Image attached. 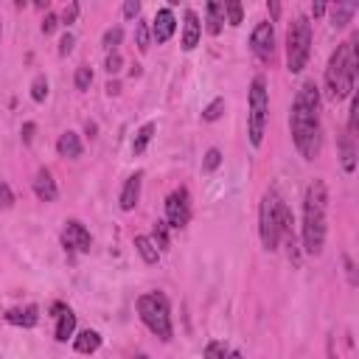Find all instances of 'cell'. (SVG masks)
<instances>
[{"label": "cell", "instance_id": "obj_9", "mask_svg": "<svg viewBox=\"0 0 359 359\" xmlns=\"http://www.w3.org/2000/svg\"><path fill=\"white\" fill-rule=\"evenodd\" d=\"M250 50L261 59V62H272V50H275V31L272 22H258L250 34Z\"/></svg>", "mask_w": 359, "mask_h": 359}, {"label": "cell", "instance_id": "obj_10", "mask_svg": "<svg viewBox=\"0 0 359 359\" xmlns=\"http://www.w3.org/2000/svg\"><path fill=\"white\" fill-rule=\"evenodd\" d=\"M62 244H65V250H73V252H90L93 238H90V230H87L81 222L70 219V222H65Z\"/></svg>", "mask_w": 359, "mask_h": 359}, {"label": "cell", "instance_id": "obj_43", "mask_svg": "<svg viewBox=\"0 0 359 359\" xmlns=\"http://www.w3.org/2000/svg\"><path fill=\"white\" fill-rule=\"evenodd\" d=\"M107 93H109V95H118V93H121V87H118L115 81H109V84H107Z\"/></svg>", "mask_w": 359, "mask_h": 359}, {"label": "cell", "instance_id": "obj_3", "mask_svg": "<svg viewBox=\"0 0 359 359\" xmlns=\"http://www.w3.org/2000/svg\"><path fill=\"white\" fill-rule=\"evenodd\" d=\"M359 34H353L351 42L337 45V50L328 59L325 67V90L331 101H342L348 95H353V81H356V70H359Z\"/></svg>", "mask_w": 359, "mask_h": 359}, {"label": "cell", "instance_id": "obj_7", "mask_svg": "<svg viewBox=\"0 0 359 359\" xmlns=\"http://www.w3.org/2000/svg\"><path fill=\"white\" fill-rule=\"evenodd\" d=\"M311 56V22L297 14L286 28V67L289 73H300Z\"/></svg>", "mask_w": 359, "mask_h": 359}, {"label": "cell", "instance_id": "obj_46", "mask_svg": "<svg viewBox=\"0 0 359 359\" xmlns=\"http://www.w3.org/2000/svg\"><path fill=\"white\" fill-rule=\"evenodd\" d=\"M132 359H149V356H146V353H135Z\"/></svg>", "mask_w": 359, "mask_h": 359}, {"label": "cell", "instance_id": "obj_27", "mask_svg": "<svg viewBox=\"0 0 359 359\" xmlns=\"http://www.w3.org/2000/svg\"><path fill=\"white\" fill-rule=\"evenodd\" d=\"M222 112H224V98H213V101L202 109V118H205L208 123H213V121H219V118H222Z\"/></svg>", "mask_w": 359, "mask_h": 359}, {"label": "cell", "instance_id": "obj_34", "mask_svg": "<svg viewBox=\"0 0 359 359\" xmlns=\"http://www.w3.org/2000/svg\"><path fill=\"white\" fill-rule=\"evenodd\" d=\"M14 205V194L8 188V182H0V210H8Z\"/></svg>", "mask_w": 359, "mask_h": 359}, {"label": "cell", "instance_id": "obj_18", "mask_svg": "<svg viewBox=\"0 0 359 359\" xmlns=\"http://www.w3.org/2000/svg\"><path fill=\"white\" fill-rule=\"evenodd\" d=\"M339 163H342V171L345 174H353L356 171V149H353V135H342L339 137Z\"/></svg>", "mask_w": 359, "mask_h": 359}, {"label": "cell", "instance_id": "obj_36", "mask_svg": "<svg viewBox=\"0 0 359 359\" xmlns=\"http://www.w3.org/2000/svg\"><path fill=\"white\" fill-rule=\"evenodd\" d=\"M121 11H123V17H126V20H135V17L140 14V0H126Z\"/></svg>", "mask_w": 359, "mask_h": 359}, {"label": "cell", "instance_id": "obj_5", "mask_svg": "<svg viewBox=\"0 0 359 359\" xmlns=\"http://www.w3.org/2000/svg\"><path fill=\"white\" fill-rule=\"evenodd\" d=\"M135 306H137V317L143 320V325H146L151 334H157V337L165 339V342L174 337L171 306H168V300H165L163 292H146V294L137 297Z\"/></svg>", "mask_w": 359, "mask_h": 359}, {"label": "cell", "instance_id": "obj_16", "mask_svg": "<svg viewBox=\"0 0 359 359\" xmlns=\"http://www.w3.org/2000/svg\"><path fill=\"white\" fill-rule=\"evenodd\" d=\"M222 25H224V3H216V0H210L208 6H205V28H208V34H222Z\"/></svg>", "mask_w": 359, "mask_h": 359}, {"label": "cell", "instance_id": "obj_2", "mask_svg": "<svg viewBox=\"0 0 359 359\" xmlns=\"http://www.w3.org/2000/svg\"><path fill=\"white\" fill-rule=\"evenodd\" d=\"M325 213H328V188L323 180H314L303 196V250L309 255H320L325 247V233H328Z\"/></svg>", "mask_w": 359, "mask_h": 359}, {"label": "cell", "instance_id": "obj_14", "mask_svg": "<svg viewBox=\"0 0 359 359\" xmlns=\"http://www.w3.org/2000/svg\"><path fill=\"white\" fill-rule=\"evenodd\" d=\"M6 323L11 325H20V328H34L39 323V309L34 303L28 306H17V309H8L6 311Z\"/></svg>", "mask_w": 359, "mask_h": 359}, {"label": "cell", "instance_id": "obj_12", "mask_svg": "<svg viewBox=\"0 0 359 359\" xmlns=\"http://www.w3.org/2000/svg\"><path fill=\"white\" fill-rule=\"evenodd\" d=\"M199 36H202V22H199V14L194 8H185V25H182V50H194L199 45Z\"/></svg>", "mask_w": 359, "mask_h": 359}, {"label": "cell", "instance_id": "obj_13", "mask_svg": "<svg viewBox=\"0 0 359 359\" xmlns=\"http://www.w3.org/2000/svg\"><path fill=\"white\" fill-rule=\"evenodd\" d=\"M140 182H143V171H135L132 177H126V182L121 188V196H118L121 210H135V205L140 199Z\"/></svg>", "mask_w": 359, "mask_h": 359}, {"label": "cell", "instance_id": "obj_26", "mask_svg": "<svg viewBox=\"0 0 359 359\" xmlns=\"http://www.w3.org/2000/svg\"><path fill=\"white\" fill-rule=\"evenodd\" d=\"M135 45H137L140 53L149 50V22H143V20L135 22Z\"/></svg>", "mask_w": 359, "mask_h": 359}, {"label": "cell", "instance_id": "obj_21", "mask_svg": "<svg viewBox=\"0 0 359 359\" xmlns=\"http://www.w3.org/2000/svg\"><path fill=\"white\" fill-rule=\"evenodd\" d=\"M73 348H76L79 353H95V351L101 348V334H98V331H93V328L81 331V334L73 339Z\"/></svg>", "mask_w": 359, "mask_h": 359}, {"label": "cell", "instance_id": "obj_25", "mask_svg": "<svg viewBox=\"0 0 359 359\" xmlns=\"http://www.w3.org/2000/svg\"><path fill=\"white\" fill-rule=\"evenodd\" d=\"M224 20H227L230 25H241V20H244V6L236 3V0H227V3H224Z\"/></svg>", "mask_w": 359, "mask_h": 359}, {"label": "cell", "instance_id": "obj_30", "mask_svg": "<svg viewBox=\"0 0 359 359\" xmlns=\"http://www.w3.org/2000/svg\"><path fill=\"white\" fill-rule=\"evenodd\" d=\"M31 98H34L36 104H42V101L48 98V79H45V76H36V79L31 81Z\"/></svg>", "mask_w": 359, "mask_h": 359}, {"label": "cell", "instance_id": "obj_28", "mask_svg": "<svg viewBox=\"0 0 359 359\" xmlns=\"http://www.w3.org/2000/svg\"><path fill=\"white\" fill-rule=\"evenodd\" d=\"M205 359H230V348H227L224 342L213 339V342H208V348H205Z\"/></svg>", "mask_w": 359, "mask_h": 359}, {"label": "cell", "instance_id": "obj_38", "mask_svg": "<svg viewBox=\"0 0 359 359\" xmlns=\"http://www.w3.org/2000/svg\"><path fill=\"white\" fill-rule=\"evenodd\" d=\"M73 45H76L73 34H70V31H67V34H62V39H59V56H67V53L73 50Z\"/></svg>", "mask_w": 359, "mask_h": 359}, {"label": "cell", "instance_id": "obj_20", "mask_svg": "<svg viewBox=\"0 0 359 359\" xmlns=\"http://www.w3.org/2000/svg\"><path fill=\"white\" fill-rule=\"evenodd\" d=\"M59 320H56V339L59 342H67V337H73V331H76V314L70 311V309H62L59 314H56Z\"/></svg>", "mask_w": 359, "mask_h": 359}, {"label": "cell", "instance_id": "obj_35", "mask_svg": "<svg viewBox=\"0 0 359 359\" xmlns=\"http://www.w3.org/2000/svg\"><path fill=\"white\" fill-rule=\"evenodd\" d=\"M356 115H359V98H351V115H348V135L356 132Z\"/></svg>", "mask_w": 359, "mask_h": 359}, {"label": "cell", "instance_id": "obj_24", "mask_svg": "<svg viewBox=\"0 0 359 359\" xmlns=\"http://www.w3.org/2000/svg\"><path fill=\"white\" fill-rule=\"evenodd\" d=\"M121 39H123V28H121V25H112V28H107V31H104V39H101V45H104V48L112 53V50H118Z\"/></svg>", "mask_w": 359, "mask_h": 359}, {"label": "cell", "instance_id": "obj_19", "mask_svg": "<svg viewBox=\"0 0 359 359\" xmlns=\"http://www.w3.org/2000/svg\"><path fill=\"white\" fill-rule=\"evenodd\" d=\"M356 3H337V6H331L328 8V14H331V25L334 28H345L348 22H351V17L356 14Z\"/></svg>", "mask_w": 359, "mask_h": 359}, {"label": "cell", "instance_id": "obj_8", "mask_svg": "<svg viewBox=\"0 0 359 359\" xmlns=\"http://www.w3.org/2000/svg\"><path fill=\"white\" fill-rule=\"evenodd\" d=\"M188 222H191V196L185 188H177L165 196V224L185 227Z\"/></svg>", "mask_w": 359, "mask_h": 359}, {"label": "cell", "instance_id": "obj_47", "mask_svg": "<svg viewBox=\"0 0 359 359\" xmlns=\"http://www.w3.org/2000/svg\"><path fill=\"white\" fill-rule=\"evenodd\" d=\"M0 34H3V25H0Z\"/></svg>", "mask_w": 359, "mask_h": 359}, {"label": "cell", "instance_id": "obj_39", "mask_svg": "<svg viewBox=\"0 0 359 359\" xmlns=\"http://www.w3.org/2000/svg\"><path fill=\"white\" fill-rule=\"evenodd\" d=\"M76 17H79V3H70V6L62 11V22L70 25V22H76Z\"/></svg>", "mask_w": 359, "mask_h": 359}, {"label": "cell", "instance_id": "obj_22", "mask_svg": "<svg viewBox=\"0 0 359 359\" xmlns=\"http://www.w3.org/2000/svg\"><path fill=\"white\" fill-rule=\"evenodd\" d=\"M154 132H157V123H154V121L143 123V126L135 132V140H132V154H143V151H146V146L151 143Z\"/></svg>", "mask_w": 359, "mask_h": 359}, {"label": "cell", "instance_id": "obj_15", "mask_svg": "<svg viewBox=\"0 0 359 359\" xmlns=\"http://www.w3.org/2000/svg\"><path fill=\"white\" fill-rule=\"evenodd\" d=\"M34 194H36V199L39 202H53L56 199V180H53V174L48 171V168H39L36 171V177H34Z\"/></svg>", "mask_w": 359, "mask_h": 359}, {"label": "cell", "instance_id": "obj_41", "mask_svg": "<svg viewBox=\"0 0 359 359\" xmlns=\"http://www.w3.org/2000/svg\"><path fill=\"white\" fill-rule=\"evenodd\" d=\"M34 129H36L34 123H25V126H22V140H25V143H31V140H34Z\"/></svg>", "mask_w": 359, "mask_h": 359}, {"label": "cell", "instance_id": "obj_23", "mask_svg": "<svg viewBox=\"0 0 359 359\" xmlns=\"http://www.w3.org/2000/svg\"><path fill=\"white\" fill-rule=\"evenodd\" d=\"M135 250L140 252V258L146 264H157L160 261V250L154 247V241L149 236H135Z\"/></svg>", "mask_w": 359, "mask_h": 359}, {"label": "cell", "instance_id": "obj_6", "mask_svg": "<svg viewBox=\"0 0 359 359\" xmlns=\"http://www.w3.org/2000/svg\"><path fill=\"white\" fill-rule=\"evenodd\" d=\"M266 115H269L266 79H264V76H255L252 84H250V98H247V135H250V143H252L255 149L264 143Z\"/></svg>", "mask_w": 359, "mask_h": 359}, {"label": "cell", "instance_id": "obj_31", "mask_svg": "<svg viewBox=\"0 0 359 359\" xmlns=\"http://www.w3.org/2000/svg\"><path fill=\"white\" fill-rule=\"evenodd\" d=\"M149 238L154 241L157 250H165V247H168V224H165V222H157V224H154V233H151Z\"/></svg>", "mask_w": 359, "mask_h": 359}, {"label": "cell", "instance_id": "obj_17", "mask_svg": "<svg viewBox=\"0 0 359 359\" xmlns=\"http://www.w3.org/2000/svg\"><path fill=\"white\" fill-rule=\"evenodd\" d=\"M56 151H59L62 157H67V160L81 157V137H79L76 132H62L59 140H56Z\"/></svg>", "mask_w": 359, "mask_h": 359}, {"label": "cell", "instance_id": "obj_44", "mask_svg": "<svg viewBox=\"0 0 359 359\" xmlns=\"http://www.w3.org/2000/svg\"><path fill=\"white\" fill-rule=\"evenodd\" d=\"M266 8H269V14H272V17H278V14H280V6H278V3H269Z\"/></svg>", "mask_w": 359, "mask_h": 359}, {"label": "cell", "instance_id": "obj_4", "mask_svg": "<svg viewBox=\"0 0 359 359\" xmlns=\"http://www.w3.org/2000/svg\"><path fill=\"white\" fill-rule=\"evenodd\" d=\"M258 236L264 250L275 252L280 238L286 236L289 244L294 247V236H292V210L289 205L278 196V191H266L261 199V210H258Z\"/></svg>", "mask_w": 359, "mask_h": 359}, {"label": "cell", "instance_id": "obj_29", "mask_svg": "<svg viewBox=\"0 0 359 359\" xmlns=\"http://www.w3.org/2000/svg\"><path fill=\"white\" fill-rule=\"evenodd\" d=\"M73 84H76V90H90V84H93V70H90L87 65H81V67H76V76H73Z\"/></svg>", "mask_w": 359, "mask_h": 359}, {"label": "cell", "instance_id": "obj_37", "mask_svg": "<svg viewBox=\"0 0 359 359\" xmlns=\"http://www.w3.org/2000/svg\"><path fill=\"white\" fill-rule=\"evenodd\" d=\"M56 25H59V17H56L53 11H48V14H45V20H42V34H45V36H48V34H53V31H56Z\"/></svg>", "mask_w": 359, "mask_h": 359}, {"label": "cell", "instance_id": "obj_45", "mask_svg": "<svg viewBox=\"0 0 359 359\" xmlns=\"http://www.w3.org/2000/svg\"><path fill=\"white\" fill-rule=\"evenodd\" d=\"M230 359H241V353L238 351H230Z\"/></svg>", "mask_w": 359, "mask_h": 359}, {"label": "cell", "instance_id": "obj_11", "mask_svg": "<svg viewBox=\"0 0 359 359\" xmlns=\"http://www.w3.org/2000/svg\"><path fill=\"white\" fill-rule=\"evenodd\" d=\"M174 31H177L174 11H171V8H157L154 22H151V36H154V42H160V45H163V42H168Z\"/></svg>", "mask_w": 359, "mask_h": 359}, {"label": "cell", "instance_id": "obj_40", "mask_svg": "<svg viewBox=\"0 0 359 359\" xmlns=\"http://www.w3.org/2000/svg\"><path fill=\"white\" fill-rule=\"evenodd\" d=\"M342 261H345V272H348V280H351V286H356V272H353V261H351L348 255H345Z\"/></svg>", "mask_w": 359, "mask_h": 359}, {"label": "cell", "instance_id": "obj_1", "mask_svg": "<svg viewBox=\"0 0 359 359\" xmlns=\"http://www.w3.org/2000/svg\"><path fill=\"white\" fill-rule=\"evenodd\" d=\"M289 129L294 149L303 154V160H314L320 154V90L314 81H303L294 101H292V115H289Z\"/></svg>", "mask_w": 359, "mask_h": 359}, {"label": "cell", "instance_id": "obj_32", "mask_svg": "<svg viewBox=\"0 0 359 359\" xmlns=\"http://www.w3.org/2000/svg\"><path fill=\"white\" fill-rule=\"evenodd\" d=\"M219 165H222V151H219V149H208V151H205V160H202V171L210 174V171H216Z\"/></svg>", "mask_w": 359, "mask_h": 359}, {"label": "cell", "instance_id": "obj_33", "mask_svg": "<svg viewBox=\"0 0 359 359\" xmlns=\"http://www.w3.org/2000/svg\"><path fill=\"white\" fill-rule=\"evenodd\" d=\"M121 65H123V59H121V53L118 50H112V53H107V62H104V67H107V73H118L121 70Z\"/></svg>", "mask_w": 359, "mask_h": 359}, {"label": "cell", "instance_id": "obj_42", "mask_svg": "<svg viewBox=\"0 0 359 359\" xmlns=\"http://www.w3.org/2000/svg\"><path fill=\"white\" fill-rule=\"evenodd\" d=\"M325 11H328V6H325V3H314V6H311V17H323Z\"/></svg>", "mask_w": 359, "mask_h": 359}]
</instances>
